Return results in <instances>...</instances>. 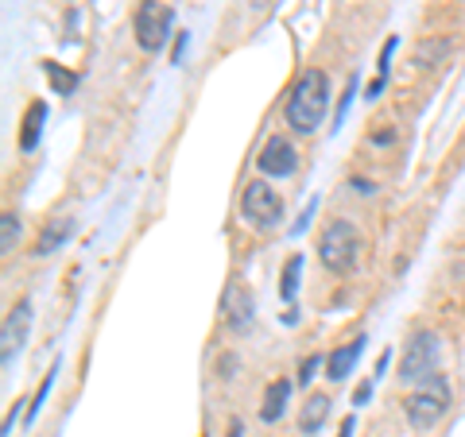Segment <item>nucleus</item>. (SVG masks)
<instances>
[{
    "label": "nucleus",
    "instance_id": "obj_1",
    "mask_svg": "<svg viewBox=\"0 0 465 437\" xmlns=\"http://www.w3.org/2000/svg\"><path fill=\"white\" fill-rule=\"evenodd\" d=\"M326 109H330V74L318 66L302 70V78L295 82V90L287 93L283 105L287 128H295V136H311L326 121Z\"/></svg>",
    "mask_w": 465,
    "mask_h": 437
},
{
    "label": "nucleus",
    "instance_id": "obj_2",
    "mask_svg": "<svg viewBox=\"0 0 465 437\" xmlns=\"http://www.w3.org/2000/svg\"><path fill=\"white\" fill-rule=\"evenodd\" d=\"M450 403H454V387H450V380H446L442 372H434L430 380L419 384V391H411V395H407V403H403L407 426L419 430V433L434 430V426H439V422L446 418Z\"/></svg>",
    "mask_w": 465,
    "mask_h": 437
},
{
    "label": "nucleus",
    "instance_id": "obj_3",
    "mask_svg": "<svg viewBox=\"0 0 465 437\" xmlns=\"http://www.w3.org/2000/svg\"><path fill=\"white\" fill-rule=\"evenodd\" d=\"M361 248H365V240H361L353 221H330L318 237V259L330 275H349L361 259Z\"/></svg>",
    "mask_w": 465,
    "mask_h": 437
},
{
    "label": "nucleus",
    "instance_id": "obj_4",
    "mask_svg": "<svg viewBox=\"0 0 465 437\" xmlns=\"http://www.w3.org/2000/svg\"><path fill=\"white\" fill-rule=\"evenodd\" d=\"M133 32H136V47L143 54H159L171 43L174 32V8L163 5V0H140L136 8V20H133Z\"/></svg>",
    "mask_w": 465,
    "mask_h": 437
},
{
    "label": "nucleus",
    "instance_id": "obj_5",
    "mask_svg": "<svg viewBox=\"0 0 465 437\" xmlns=\"http://www.w3.org/2000/svg\"><path fill=\"white\" fill-rule=\"evenodd\" d=\"M439 360H442V341L439 333L430 329H419L411 341H407L403 356H400V380L403 384H423L439 372Z\"/></svg>",
    "mask_w": 465,
    "mask_h": 437
},
{
    "label": "nucleus",
    "instance_id": "obj_6",
    "mask_svg": "<svg viewBox=\"0 0 465 437\" xmlns=\"http://www.w3.org/2000/svg\"><path fill=\"white\" fill-rule=\"evenodd\" d=\"M283 198L272 190V186L264 182V179H256V182H249L241 190V217L249 221L252 228H260V232H272V228H280L283 225Z\"/></svg>",
    "mask_w": 465,
    "mask_h": 437
},
{
    "label": "nucleus",
    "instance_id": "obj_7",
    "mask_svg": "<svg viewBox=\"0 0 465 437\" xmlns=\"http://www.w3.org/2000/svg\"><path fill=\"white\" fill-rule=\"evenodd\" d=\"M32 317H35L32 298H20L8 310L5 325H0V364H5V372H12V364H16V356L24 353L27 333H32Z\"/></svg>",
    "mask_w": 465,
    "mask_h": 437
},
{
    "label": "nucleus",
    "instance_id": "obj_8",
    "mask_svg": "<svg viewBox=\"0 0 465 437\" xmlns=\"http://www.w3.org/2000/svg\"><path fill=\"white\" fill-rule=\"evenodd\" d=\"M222 322L237 333V337H244V333L256 325V298L241 279H232L222 290Z\"/></svg>",
    "mask_w": 465,
    "mask_h": 437
},
{
    "label": "nucleus",
    "instance_id": "obj_9",
    "mask_svg": "<svg viewBox=\"0 0 465 437\" xmlns=\"http://www.w3.org/2000/svg\"><path fill=\"white\" fill-rule=\"evenodd\" d=\"M256 167L264 179H291L299 167V151H295V143H291L287 136H272L264 143V151H260L256 159Z\"/></svg>",
    "mask_w": 465,
    "mask_h": 437
},
{
    "label": "nucleus",
    "instance_id": "obj_10",
    "mask_svg": "<svg viewBox=\"0 0 465 437\" xmlns=\"http://www.w3.org/2000/svg\"><path fill=\"white\" fill-rule=\"evenodd\" d=\"M365 345H369V337H365V333H357L353 341H345L341 348H333V353L326 356V375H330L333 384H341V380H349V375H353L361 353H365Z\"/></svg>",
    "mask_w": 465,
    "mask_h": 437
},
{
    "label": "nucleus",
    "instance_id": "obj_11",
    "mask_svg": "<svg viewBox=\"0 0 465 437\" xmlns=\"http://www.w3.org/2000/svg\"><path fill=\"white\" fill-rule=\"evenodd\" d=\"M74 228H78L74 217H54V221H47V225H43V232H39V240H35V256H39V259L54 256L58 248H63L70 237H74Z\"/></svg>",
    "mask_w": 465,
    "mask_h": 437
},
{
    "label": "nucleus",
    "instance_id": "obj_12",
    "mask_svg": "<svg viewBox=\"0 0 465 437\" xmlns=\"http://www.w3.org/2000/svg\"><path fill=\"white\" fill-rule=\"evenodd\" d=\"M43 132H47V101H32L20 124V151H35Z\"/></svg>",
    "mask_w": 465,
    "mask_h": 437
},
{
    "label": "nucleus",
    "instance_id": "obj_13",
    "mask_svg": "<svg viewBox=\"0 0 465 437\" xmlns=\"http://www.w3.org/2000/svg\"><path fill=\"white\" fill-rule=\"evenodd\" d=\"M291 391H295V384L291 380H272L268 391H264V403H260V422H280L287 414V399H291Z\"/></svg>",
    "mask_w": 465,
    "mask_h": 437
},
{
    "label": "nucleus",
    "instance_id": "obj_14",
    "mask_svg": "<svg viewBox=\"0 0 465 437\" xmlns=\"http://www.w3.org/2000/svg\"><path fill=\"white\" fill-rule=\"evenodd\" d=\"M330 395H311L307 399V406H302V414H299V430L302 433H318V430H322L326 426V418H330Z\"/></svg>",
    "mask_w": 465,
    "mask_h": 437
},
{
    "label": "nucleus",
    "instance_id": "obj_15",
    "mask_svg": "<svg viewBox=\"0 0 465 437\" xmlns=\"http://www.w3.org/2000/svg\"><path fill=\"white\" fill-rule=\"evenodd\" d=\"M43 74H47L54 97H70V93L78 90V74H74V70H66L63 63H54V58H47V63H43Z\"/></svg>",
    "mask_w": 465,
    "mask_h": 437
},
{
    "label": "nucleus",
    "instance_id": "obj_16",
    "mask_svg": "<svg viewBox=\"0 0 465 437\" xmlns=\"http://www.w3.org/2000/svg\"><path fill=\"white\" fill-rule=\"evenodd\" d=\"M299 279H302V256L295 252V256H291L287 264H283V271H280V298H283V302H291V298L299 295Z\"/></svg>",
    "mask_w": 465,
    "mask_h": 437
},
{
    "label": "nucleus",
    "instance_id": "obj_17",
    "mask_svg": "<svg viewBox=\"0 0 465 437\" xmlns=\"http://www.w3.org/2000/svg\"><path fill=\"white\" fill-rule=\"evenodd\" d=\"M58 368H63V360H54V368L47 372V380L39 384V391L32 395V403H27V411H24V422H27V426H32V422L39 418V411H43V406H47V395H51V387H54V375H58Z\"/></svg>",
    "mask_w": 465,
    "mask_h": 437
},
{
    "label": "nucleus",
    "instance_id": "obj_18",
    "mask_svg": "<svg viewBox=\"0 0 465 437\" xmlns=\"http://www.w3.org/2000/svg\"><path fill=\"white\" fill-rule=\"evenodd\" d=\"M20 244V217L16 213H5L0 217V256H12Z\"/></svg>",
    "mask_w": 465,
    "mask_h": 437
},
{
    "label": "nucleus",
    "instance_id": "obj_19",
    "mask_svg": "<svg viewBox=\"0 0 465 437\" xmlns=\"http://www.w3.org/2000/svg\"><path fill=\"white\" fill-rule=\"evenodd\" d=\"M357 93H361V78L353 74V78H349V82H345V93H341V101H338V112H333V128H330V132H338V128L345 124V112H349V109H353V101H357Z\"/></svg>",
    "mask_w": 465,
    "mask_h": 437
},
{
    "label": "nucleus",
    "instance_id": "obj_20",
    "mask_svg": "<svg viewBox=\"0 0 465 437\" xmlns=\"http://www.w3.org/2000/svg\"><path fill=\"white\" fill-rule=\"evenodd\" d=\"M446 51H450V39H430L423 47V54H415V66H434Z\"/></svg>",
    "mask_w": 465,
    "mask_h": 437
},
{
    "label": "nucleus",
    "instance_id": "obj_21",
    "mask_svg": "<svg viewBox=\"0 0 465 437\" xmlns=\"http://www.w3.org/2000/svg\"><path fill=\"white\" fill-rule=\"evenodd\" d=\"M400 51V35H388V43L381 47V58H376V70H381V78H388V70H391V58H396Z\"/></svg>",
    "mask_w": 465,
    "mask_h": 437
},
{
    "label": "nucleus",
    "instance_id": "obj_22",
    "mask_svg": "<svg viewBox=\"0 0 465 437\" xmlns=\"http://www.w3.org/2000/svg\"><path fill=\"white\" fill-rule=\"evenodd\" d=\"M318 364H322V356H307V360L299 364V375H295V384H299V387H311V384H314Z\"/></svg>",
    "mask_w": 465,
    "mask_h": 437
},
{
    "label": "nucleus",
    "instance_id": "obj_23",
    "mask_svg": "<svg viewBox=\"0 0 465 437\" xmlns=\"http://www.w3.org/2000/svg\"><path fill=\"white\" fill-rule=\"evenodd\" d=\"M186 51H191V32H174V51H171V66H183Z\"/></svg>",
    "mask_w": 465,
    "mask_h": 437
},
{
    "label": "nucleus",
    "instance_id": "obj_24",
    "mask_svg": "<svg viewBox=\"0 0 465 437\" xmlns=\"http://www.w3.org/2000/svg\"><path fill=\"white\" fill-rule=\"evenodd\" d=\"M237 368H241V364H237V356H232V353H225L222 360H217V375H222V380H232Z\"/></svg>",
    "mask_w": 465,
    "mask_h": 437
},
{
    "label": "nucleus",
    "instance_id": "obj_25",
    "mask_svg": "<svg viewBox=\"0 0 465 437\" xmlns=\"http://www.w3.org/2000/svg\"><path fill=\"white\" fill-rule=\"evenodd\" d=\"M372 387H376V380L369 375V380H365V384H361V387L353 391V406H365V403L372 399Z\"/></svg>",
    "mask_w": 465,
    "mask_h": 437
},
{
    "label": "nucleus",
    "instance_id": "obj_26",
    "mask_svg": "<svg viewBox=\"0 0 465 437\" xmlns=\"http://www.w3.org/2000/svg\"><path fill=\"white\" fill-rule=\"evenodd\" d=\"M311 217H314V201H311V206H307V209H302V217H299V221H295V225H291V237H299V232H307V225H311Z\"/></svg>",
    "mask_w": 465,
    "mask_h": 437
},
{
    "label": "nucleus",
    "instance_id": "obj_27",
    "mask_svg": "<svg viewBox=\"0 0 465 437\" xmlns=\"http://www.w3.org/2000/svg\"><path fill=\"white\" fill-rule=\"evenodd\" d=\"M20 406H27V403H16L8 411V418H5V430H0V437H12V426H16V418H20Z\"/></svg>",
    "mask_w": 465,
    "mask_h": 437
},
{
    "label": "nucleus",
    "instance_id": "obj_28",
    "mask_svg": "<svg viewBox=\"0 0 465 437\" xmlns=\"http://www.w3.org/2000/svg\"><path fill=\"white\" fill-rule=\"evenodd\" d=\"M353 433H357V414H345L338 426V437H353Z\"/></svg>",
    "mask_w": 465,
    "mask_h": 437
},
{
    "label": "nucleus",
    "instance_id": "obj_29",
    "mask_svg": "<svg viewBox=\"0 0 465 437\" xmlns=\"http://www.w3.org/2000/svg\"><path fill=\"white\" fill-rule=\"evenodd\" d=\"M349 190H353V194H365V198H369V194H376V186H372L369 179H353V182H349Z\"/></svg>",
    "mask_w": 465,
    "mask_h": 437
},
{
    "label": "nucleus",
    "instance_id": "obj_30",
    "mask_svg": "<svg viewBox=\"0 0 465 437\" xmlns=\"http://www.w3.org/2000/svg\"><path fill=\"white\" fill-rule=\"evenodd\" d=\"M388 364H391V353H388V348H384V353H381V356H376V368H372V380H381V375L388 372Z\"/></svg>",
    "mask_w": 465,
    "mask_h": 437
},
{
    "label": "nucleus",
    "instance_id": "obj_31",
    "mask_svg": "<svg viewBox=\"0 0 465 437\" xmlns=\"http://www.w3.org/2000/svg\"><path fill=\"white\" fill-rule=\"evenodd\" d=\"M74 27H78V8H70V12H66V35H63L66 43L74 39Z\"/></svg>",
    "mask_w": 465,
    "mask_h": 437
},
{
    "label": "nucleus",
    "instance_id": "obj_32",
    "mask_svg": "<svg viewBox=\"0 0 465 437\" xmlns=\"http://www.w3.org/2000/svg\"><path fill=\"white\" fill-rule=\"evenodd\" d=\"M384 85H388V78H376L369 90H365V101H376V97H381V93H384Z\"/></svg>",
    "mask_w": 465,
    "mask_h": 437
},
{
    "label": "nucleus",
    "instance_id": "obj_33",
    "mask_svg": "<svg viewBox=\"0 0 465 437\" xmlns=\"http://www.w3.org/2000/svg\"><path fill=\"white\" fill-rule=\"evenodd\" d=\"M391 140H396V132H391V128H388V132H376V136H372V143H391Z\"/></svg>",
    "mask_w": 465,
    "mask_h": 437
},
{
    "label": "nucleus",
    "instance_id": "obj_34",
    "mask_svg": "<svg viewBox=\"0 0 465 437\" xmlns=\"http://www.w3.org/2000/svg\"><path fill=\"white\" fill-rule=\"evenodd\" d=\"M244 433V426H241V422H232V426H229V437H241Z\"/></svg>",
    "mask_w": 465,
    "mask_h": 437
}]
</instances>
